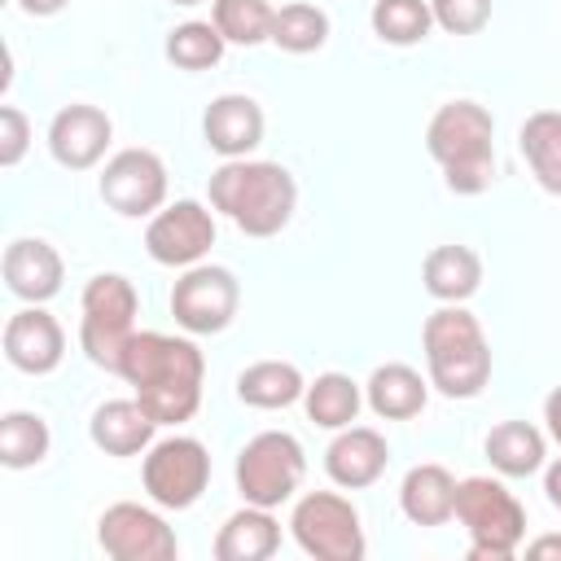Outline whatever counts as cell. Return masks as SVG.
<instances>
[{"label":"cell","instance_id":"22","mask_svg":"<svg viewBox=\"0 0 561 561\" xmlns=\"http://www.w3.org/2000/svg\"><path fill=\"white\" fill-rule=\"evenodd\" d=\"M421 285L438 302H469L482 289V259L469 245H434L421 263Z\"/></svg>","mask_w":561,"mask_h":561},{"label":"cell","instance_id":"4","mask_svg":"<svg viewBox=\"0 0 561 561\" xmlns=\"http://www.w3.org/2000/svg\"><path fill=\"white\" fill-rule=\"evenodd\" d=\"M430 386L443 399H478L491 381V342L465 302H443L421 324Z\"/></svg>","mask_w":561,"mask_h":561},{"label":"cell","instance_id":"3","mask_svg":"<svg viewBox=\"0 0 561 561\" xmlns=\"http://www.w3.org/2000/svg\"><path fill=\"white\" fill-rule=\"evenodd\" d=\"M425 149L443 167V184L460 197H478L495 180V118L482 101H443L425 127Z\"/></svg>","mask_w":561,"mask_h":561},{"label":"cell","instance_id":"29","mask_svg":"<svg viewBox=\"0 0 561 561\" xmlns=\"http://www.w3.org/2000/svg\"><path fill=\"white\" fill-rule=\"evenodd\" d=\"M53 447L48 421L39 412L13 408L0 416V465L4 469H35Z\"/></svg>","mask_w":561,"mask_h":561},{"label":"cell","instance_id":"36","mask_svg":"<svg viewBox=\"0 0 561 561\" xmlns=\"http://www.w3.org/2000/svg\"><path fill=\"white\" fill-rule=\"evenodd\" d=\"M543 491H548V504L561 513V456H557V460L543 469Z\"/></svg>","mask_w":561,"mask_h":561},{"label":"cell","instance_id":"19","mask_svg":"<svg viewBox=\"0 0 561 561\" xmlns=\"http://www.w3.org/2000/svg\"><path fill=\"white\" fill-rule=\"evenodd\" d=\"M153 434H158V421L149 416V408L131 394V399H105L92 421H88V438L96 451L105 456H140L153 447Z\"/></svg>","mask_w":561,"mask_h":561},{"label":"cell","instance_id":"17","mask_svg":"<svg viewBox=\"0 0 561 561\" xmlns=\"http://www.w3.org/2000/svg\"><path fill=\"white\" fill-rule=\"evenodd\" d=\"M0 272L9 294L22 302H48L61 294V280H66V263L44 237H13L4 245Z\"/></svg>","mask_w":561,"mask_h":561},{"label":"cell","instance_id":"5","mask_svg":"<svg viewBox=\"0 0 561 561\" xmlns=\"http://www.w3.org/2000/svg\"><path fill=\"white\" fill-rule=\"evenodd\" d=\"M456 522L469 535L473 561H508L526 539V508L500 478H460L456 482Z\"/></svg>","mask_w":561,"mask_h":561},{"label":"cell","instance_id":"30","mask_svg":"<svg viewBox=\"0 0 561 561\" xmlns=\"http://www.w3.org/2000/svg\"><path fill=\"white\" fill-rule=\"evenodd\" d=\"M224 48H228V39L219 35V26H215V22H197V18L171 26V31H167V44H162L167 61H171L175 70H193V75L219 66V61H224Z\"/></svg>","mask_w":561,"mask_h":561},{"label":"cell","instance_id":"27","mask_svg":"<svg viewBox=\"0 0 561 561\" xmlns=\"http://www.w3.org/2000/svg\"><path fill=\"white\" fill-rule=\"evenodd\" d=\"M364 408V386L351 381L346 373H320L302 390V412L320 430H346Z\"/></svg>","mask_w":561,"mask_h":561},{"label":"cell","instance_id":"15","mask_svg":"<svg viewBox=\"0 0 561 561\" xmlns=\"http://www.w3.org/2000/svg\"><path fill=\"white\" fill-rule=\"evenodd\" d=\"M0 346H4V359L31 377H48L66 359V333H61L57 316L44 311V302H26L22 311H13L4 320Z\"/></svg>","mask_w":561,"mask_h":561},{"label":"cell","instance_id":"14","mask_svg":"<svg viewBox=\"0 0 561 561\" xmlns=\"http://www.w3.org/2000/svg\"><path fill=\"white\" fill-rule=\"evenodd\" d=\"M110 140H114L110 114L101 105H88V101L61 105L48 123V153L66 171H92L105 158Z\"/></svg>","mask_w":561,"mask_h":561},{"label":"cell","instance_id":"26","mask_svg":"<svg viewBox=\"0 0 561 561\" xmlns=\"http://www.w3.org/2000/svg\"><path fill=\"white\" fill-rule=\"evenodd\" d=\"M517 149L539 188L561 197V110H535L517 131Z\"/></svg>","mask_w":561,"mask_h":561},{"label":"cell","instance_id":"2","mask_svg":"<svg viewBox=\"0 0 561 561\" xmlns=\"http://www.w3.org/2000/svg\"><path fill=\"white\" fill-rule=\"evenodd\" d=\"M210 210H219L245 237H276L298 210V184L289 167L267 158H224L210 171Z\"/></svg>","mask_w":561,"mask_h":561},{"label":"cell","instance_id":"13","mask_svg":"<svg viewBox=\"0 0 561 561\" xmlns=\"http://www.w3.org/2000/svg\"><path fill=\"white\" fill-rule=\"evenodd\" d=\"M210 245H215V215L197 197L167 202L145 224V250L162 267H193L210 254Z\"/></svg>","mask_w":561,"mask_h":561},{"label":"cell","instance_id":"12","mask_svg":"<svg viewBox=\"0 0 561 561\" xmlns=\"http://www.w3.org/2000/svg\"><path fill=\"white\" fill-rule=\"evenodd\" d=\"M96 543L114 561H175L180 539L162 513L118 500L96 517Z\"/></svg>","mask_w":561,"mask_h":561},{"label":"cell","instance_id":"31","mask_svg":"<svg viewBox=\"0 0 561 561\" xmlns=\"http://www.w3.org/2000/svg\"><path fill=\"white\" fill-rule=\"evenodd\" d=\"M368 22H373V35L394 48H412V44L430 39V31H434L430 0H373Z\"/></svg>","mask_w":561,"mask_h":561},{"label":"cell","instance_id":"8","mask_svg":"<svg viewBox=\"0 0 561 561\" xmlns=\"http://www.w3.org/2000/svg\"><path fill=\"white\" fill-rule=\"evenodd\" d=\"M289 535L316 561H359L368 552L359 508L337 491H307L289 513Z\"/></svg>","mask_w":561,"mask_h":561},{"label":"cell","instance_id":"11","mask_svg":"<svg viewBox=\"0 0 561 561\" xmlns=\"http://www.w3.org/2000/svg\"><path fill=\"white\" fill-rule=\"evenodd\" d=\"M101 202L123 219H153L167 206V162L153 149H118L101 167Z\"/></svg>","mask_w":561,"mask_h":561},{"label":"cell","instance_id":"21","mask_svg":"<svg viewBox=\"0 0 561 561\" xmlns=\"http://www.w3.org/2000/svg\"><path fill=\"white\" fill-rule=\"evenodd\" d=\"M399 508L412 526H443L456 517V478L443 465H412L399 482Z\"/></svg>","mask_w":561,"mask_h":561},{"label":"cell","instance_id":"24","mask_svg":"<svg viewBox=\"0 0 561 561\" xmlns=\"http://www.w3.org/2000/svg\"><path fill=\"white\" fill-rule=\"evenodd\" d=\"M280 548V522L272 508L245 504L215 535V561H267Z\"/></svg>","mask_w":561,"mask_h":561},{"label":"cell","instance_id":"28","mask_svg":"<svg viewBox=\"0 0 561 561\" xmlns=\"http://www.w3.org/2000/svg\"><path fill=\"white\" fill-rule=\"evenodd\" d=\"M272 44L280 53H294V57H307V53H320L329 44V13L311 0H289L276 9L272 18Z\"/></svg>","mask_w":561,"mask_h":561},{"label":"cell","instance_id":"18","mask_svg":"<svg viewBox=\"0 0 561 561\" xmlns=\"http://www.w3.org/2000/svg\"><path fill=\"white\" fill-rule=\"evenodd\" d=\"M390 465V447L373 425H346L333 434L324 447V473L342 491H364L373 486Z\"/></svg>","mask_w":561,"mask_h":561},{"label":"cell","instance_id":"37","mask_svg":"<svg viewBox=\"0 0 561 561\" xmlns=\"http://www.w3.org/2000/svg\"><path fill=\"white\" fill-rule=\"evenodd\" d=\"M526 557H557L561 561V535H539L526 543Z\"/></svg>","mask_w":561,"mask_h":561},{"label":"cell","instance_id":"34","mask_svg":"<svg viewBox=\"0 0 561 561\" xmlns=\"http://www.w3.org/2000/svg\"><path fill=\"white\" fill-rule=\"evenodd\" d=\"M31 149V123L18 105H0V167L13 171Z\"/></svg>","mask_w":561,"mask_h":561},{"label":"cell","instance_id":"20","mask_svg":"<svg viewBox=\"0 0 561 561\" xmlns=\"http://www.w3.org/2000/svg\"><path fill=\"white\" fill-rule=\"evenodd\" d=\"M364 403L381 421H412L430 403V381L412 364H377L373 377L364 381Z\"/></svg>","mask_w":561,"mask_h":561},{"label":"cell","instance_id":"33","mask_svg":"<svg viewBox=\"0 0 561 561\" xmlns=\"http://www.w3.org/2000/svg\"><path fill=\"white\" fill-rule=\"evenodd\" d=\"M430 13L447 35H478L491 22V0H430Z\"/></svg>","mask_w":561,"mask_h":561},{"label":"cell","instance_id":"16","mask_svg":"<svg viewBox=\"0 0 561 561\" xmlns=\"http://www.w3.org/2000/svg\"><path fill=\"white\" fill-rule=\"evenodd\" d=\"M263 127H267L263 105L245 92H224L202 114V140L219 158H250L263 145Z\"/></svg>","mask_w":561,"mask_h":561},{"label":"cell","instance_id":"1","mask_svg":"<svg viewBox=\"0 0 561 561\" xmlns=\"http://www.w3.org/2000/svg\"><path fill=\"white\" fill-rule=\"evenodd\" d=\"M118 377L131 386V394L149 408L158 425H184L202 408V381H206V359L197 342L158 333V329H136V337L123 351Z\"/></svg>","mask_w":561,"mask_h":561},{"label":"cell","instance_id":"32","mask_svg":"<svg viewBox=\"0 0 561 561\" xmlns=\"http://www.w3.org/2000/svg\"><path fill=\"white\" fill-rule=\"evenodd\" d=\"M272 18L276 9L267 0H210V22L237 48L272 44Z\"/></svg>","mask_w":561,"mask_h":561},{"label":"cell","instance_id":"6","mask_svg":"<svg viewBox=\"0 0 561 561\" xmlns=\"http://www.w3.org/2000/svg\"><path fill=\"white\" fill-rule=\"evenodd\" d=\"M79 311H83L79 316V346H83V355L96 368L118 373L123 351L136 337V311H140L136 285L123 272H96L83 285Z\"/></svg>","mask_w":561,"mask_h":561},{"label":"cell","instance_id":"23","mask_svg":"<svg viewBox=\"0 0 561 561\" xmlns=\"http://www.w3.org/2000/svg\"><path fill=\"white\" fill-rule=\"evenodd\" d=\"M482 451L500 478H530L548 460V434L535 430L530 421H500L491 425Z\"/></svg>","mask_w":561,"mask_h":561},{"label":"cell","instance_id":"35","mask_svg":"<svg viewBox=\"0 0 561 561\" xmlns=\"http://www.w3.org/2000/svg\"><path fill=\"white\" fill-rule=\"evenodd\" d=\"M543 425H548V438L561 447V386H552L543 399Z\"/></svg>","mask_w":561,"mask_h":561},{"label":"cell","instance_id":"25","mask_svg":"<svg viewBox=\"0 0 561 561\" xmlns=\"http://www.w3.org/2000/svg\"><path fill=\"white\" fill-rule=\"evenodd\" d=\"M302 390H307V377L289 359H259V364L237 373V399L245 408H259V412L289 408L302 399Z\"/></svg>","mask_w":561,"mask_h":561},{"label":"cell","instance_id":"9","mask_svg":"<svg viewBox=\"0 0 561 561\" xmlns=\"http://www.w3.org/2000/svg\"><path fill=\"white\" fill-rule=\"evenodd\" d=\"M140 482H145V495L158 508H171V513L193 508L206 495V486H210V451H206V443L193 438V434L158 438L145 451Z\"/></svg>","mask_w":561,"mask_h":561},{"label":"cell","instance_id":"7","mask_svg":"<svg viewBox=\"0 0 561 561\" xmlns=\"http://www.w3.org/2000/svg\"><path fill=\"white\" fill-rule=\"evenodd\" d=\"M232 478L245 504L280 508L307 478V451L289 430H263L237 451Z\"/></svg>","mask_w":561,"mask_h":561},{"label":"cell","instance_id":"39","mask_svg":"<svg viewBox=\"0 0 561 561\" xmlns=\"http://www.w3.org/2000/svg\"><path fill=\"white\" fill-rule=\"evenodd\" d=\"M171 4H180V9H193V4H206V0H171Z\"/></svg>","mask_w":561,"mask_h":561},{"label":"cell","instance_id":"38","mask_svg":"<svg viewBox=\"0 0 561 561\" xmlns=\"http://www.w3.org/2000/svg\"><path fill=\"white\" fill-rule=\"evenodd\" d=\"M70 0H18V9L22 13H31V18H53V13H61Z\"/></svg>","mask_w":561,"mask_h":561},{"label":"cell","instance_id":"10","mask_svg":"<svg viewBox=\"0 0 561 561\" xmlns=\"http://www.w3.org/2000/svg\"><path fill=\"white\" fill-rule=\"evenodd\" d=\"M241 311V280L219 263H193L171 285V316L184 333H224Z\"/></svg>","mask_w":561,"mask_h":561}]
</instances>
